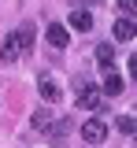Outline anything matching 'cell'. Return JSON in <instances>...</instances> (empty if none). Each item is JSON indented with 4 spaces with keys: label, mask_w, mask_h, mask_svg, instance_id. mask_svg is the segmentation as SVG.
Masks as SVG:
<instances>
[{
    "label": "cell",
    "mask_w": 137,
    "mask_h": 148,
    "mask_svg": "<svg viewBox=\"0 0 137 148\" xmlns=\"http://www.w3.org/2000/svg\"><path fill=\"white\" fill-rule=\"evenodd\" d=\"M67 130H71V122H67V119H59V122L48 126V137H52V141H63V137H67Z\"/></svg>",
    "instance_id": "12"
},
{
    "label": "cell",
    "mask_w": 137,
    "mask_h": 148,
    "mask_svg": "<svg viewBox=\"0 0 137 148\" xmlns=\"http://www.w3.org/2000/svg\"><path fill=\"white\" fill-rule=\"evenodd\" d=\"M115 126L122 130L126 137H134V141H137V119H134V115H119V119H115Z\"/></svg>",
    "instance_id": "11"
},
{
    "label": "cell",
    "mask_w": 137,
    "mask_h": 148,
    "mask_svg": "<svg viewBox=\"0 0 137 148\" xmlns=\"http://www.w3.org/2000/svg\"><path fill=\"white\" fill-rule=\"evenodd\" d=\"M97 63L104 71H111V63H115V48L111 45H97Z\"/></svg>",
    "instance_id": "10"
},
{
    "label": "cell",
    "mask_w": 137,
    "mask_h": 148,
    "mask_svg": "<svg viewBox=\"0 0 137 148\" xmlns=\"http://www.w3.org/2000/svg\"><path fill=\"white\" fill-rule=\"evenodd\" d=\"M122 89H126V82H122L115 71H104V92H108V96H119Z\"/></svg>",
    "instance_id": "8"
},
{
    "label": "cell",
    "mask_w": 137,
    "mask_h": 148,
    "mask_svg": "<svg viewBox=\"0 0 137 148\" xmlns=\"http://www.w3.org/2000/svg\"><path fill=\"white\" fill-rule=\"evenodd\" d=\"M30 48H34V26H22V30H15V34H8L0 56H4V63H19Z\"/></svg>",
    "instance_id": "1"
},
{
    "label": "cell",
    "mask_w": 137,
    "mask_h": 148,
    "mask_svg": "<svg viewBox=\"0 0 137 148\" xmlns=\"http://www.w3.org/2000/svg\"><path fill=\"white\" fill-rule=\"evenodd\" d=\"M30 126H34V130H48V126H52V111H48V108H37L34 115H30Z\"/></svg>",
    "instance_id": "9"
},
{
    "label": "cell",
    "mask_w": 137,
    "mask_h": 148,
    "mask_svg": "<svg viewBox=\"0 0 137 148\" xmlns=\"http://www.w3.org/2000/svg\"><path fill=\"white\" fill-rule=\"evenodd\" d=\"M119 11H122V18H134L137 15V0H119Z\"/></svg>",
    "instance_id": "13"
},
{
    "label": "cell",
    "mask_w": 137,
    "mask_h": 148,
    "mask_svg": "<svg viewBox=\"0 0 137 148\" xmlns=\"http://www.w3.org/2000/svg\"><path fill=\"white\" fill-rule=\"evenodd\" d=\"M45 41H48L52 48H67V45H71V30L59 26V22H52V26L45 30Z\"/></svg>",
    "instance_id": "5"
},
{
    "label": "cell",
    "mask_w": 137,
    "mask_h": 148,
    "mask_svg": "<svg viewBox=\"0 0 137 148\" xmlns=\"http://www.w3.org/2000/svg\"><path fill=\"white\" fill-rule=\"evenodd\" d=\"M111 34H115V41H134V37H137V22H134V18H119Z\"/></svg>",
    "instance_id": "7"
},
{
    "label": "cell",
    "mask_w": 137,
    "mask_h": 148,
    "mask_svg": "<svg viewBox=\"0 0 137 148\" xmlns=\"http://www.w3.org/2000/svg\"><path fill=\"white\" fill-rule=\"evenodd\" d=\"M82 4H104V0H82Z\"/></svg>",
    "instance_id": "15"
},
{
    "label": "cell",
    "mask_w": 137,
    "mask_h": 148,
    "mask_svg": "<svg viewBox=\"0 0 137 148\" xmlns=\"http://www.w3.org/2000/svg\"><path fill=\"white\" fill-rule=\"evenodd\" d=\"M37 92L45 96V104H59V96H63V89L56 85L52 74H41V78H37Z\"/></svg>",
    "instance_id": "4"
},
{
    "label": "cell",
    "mask_w": 137,
    "mask_h": 148,
    "mask_svg": "<svg viewBox=\"0 0 137 148\" xmlns=\"http://www.w3.org/2000/svg\"><path fill=\"white\" fill-rule=\"evenodd\" d=\"M126 71H130V82H137V56H130V63H126Z\"/></svg>",
    "instance_id": "14"
},
{
    "label": "cell",
    "mask_w": 137,
    "mask_h": 148,
    "mask_svg": "<svg viewBox=\"0 0 137 148\" xmlns=\"http://www.w3.org/2000/svg\"><path fill=\"white\" fill-rule=\"evenodd\" d=\"M71 85H74V96H78V108H85V111H104V108H108V104L100 100V89L89 82V78H82V74H78Z\"/></svg>",
    "instance_id": "2"
},
{
    "label": "cell",
    "mask_w": 137,
    "mask_h": 148,
    "mask_svg": "<svg viewBox=\"0 0 137 148\" xmlns=\"http://www.w3.org/2000/svg\"><path fill=\"white\" fill-rule=\"evenodd\" d=\"M71 30H78V34H89V30H93V15H89L85 8H74V11H71Z\"/></svg>",
    "instance_id": "6"
},
{
    "label": "cell",
    "mask_w": 137,
    "mask_h": 148,
    "mask_svg": "<svg viewBox=\"0 0 137 148\" xmlns=\"http://www.w3.org/2000/svg\"><path fill=\"white\" fill-rule=\"evenodd\" d=\"M104 137H108V126H104L100 119H89V122L82 126V141H85V145H104Z\"/></svg>",
    "instance_id": "3"
}]
</instances>
